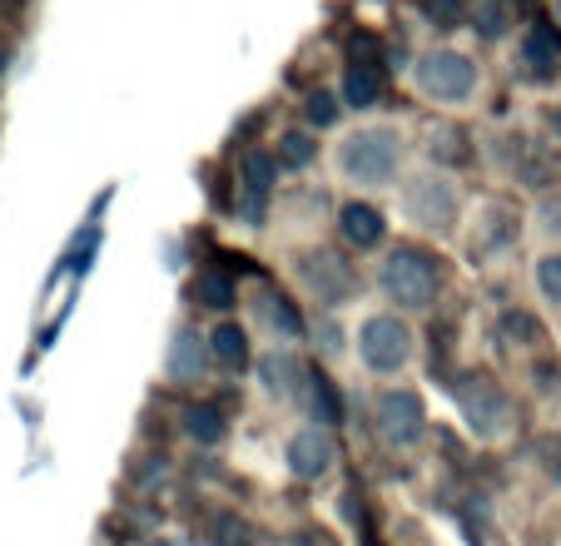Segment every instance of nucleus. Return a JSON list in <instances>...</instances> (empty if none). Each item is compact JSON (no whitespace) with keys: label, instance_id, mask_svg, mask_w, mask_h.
Here are the masks:
<instances>
[{"label":"nucleus","instance_id":"obj_1","mask_svg":"<svg viewBox=\"0 0 561 546\" xmlns=\"http://www.w3.org/2000/svg\"><path fill=\"white\" fill-rule=\"evenodd\" d=\"M437 284H443V269H437V259L427 249H417V243H398L378 269V288L388 294V304H398V308H427L437 298Z\"/></svg>","mask_w":561,"mask_h":546},{"label":"nucleus","instance_id":"obj_2","mask_svg":"<svg viewBox=\"0 0 561 546\" xmlns=\"http://www.w3.org/2000/svg\"><path fill=\"white\" fill-rule=\"evenodd\" d=\"M398 164H403V139H398V129H358V135L343 139L339 149V169L353 179V184H388L392 174H398Z\"/></svg>","mask_w":561,"mask_h":546},{"label":"nucleus","instance_id":"obj_3","mask_svg":"<svg viewBox=\"0 0 561 546\" xmlns=\"http://www.w3.org/2000/svg\"><path fill=\"white\" fill-rule=\"evenodd\" d=\"M457 408H462L467 428H472L477 437H502L507 422H512L507 393H502L492 378H482V373H472V378L457 383Z\"/></svg>","mask_w":561,"mask_h":546},{"label":"nucleus","instance_id":"obj_4","mask_svg":"<svg viewBox=\"0 0 561 546\" xmlns=\"http://www.w3.org/2000/svg\"><path fill=\"white\" fill-rule=\"evenodd\" d=\"M358 353L373 373H398V368H408V357H413V333L392 314H373L368 323L358 328Z\"/></svg>","mask_w":561,"mask_h":546},{"label":"nucleus","instance_id":"obj_5","mask_svg":"<svg viewBox=\"0 0 561 546\" xmlns=\"http://www.w3.org/2000/svg\"><path fill=\"white\" fill-rule=\"evenodd\" d=\"M417 84H423L433 100H467L477 90V65L467 60V55L457 50H433L423 55V65H417Z\"/></svg>","mask_w":561,"mask_h":546},{"label":"nucleus","instance_id":"obj_6","mask_svg":"<svg viewBox=\"0 0 561 546\" xmlns=\"http://www.w3.org/2000/svg\"><path fill=\"white\" fill-rule=\"evenodd\" d=\"M378 432L392 442V447H413V442L427 432L423 398H417L413 388L382 393V398H378Z\"/></svg>","mask_w":561,"mask_h":546},{"label":"nucleus","instance_id":"obj_7","mask_svg":"<svg viewBox=\"0 0 561 546\" xmlns=\"http://www.w3.org/2000/svg\"><path fill=\"white\" fill-rule=\"evenodd\" d=\"M408 214H413L423 229H447L457 219V190L443 174H423L408 184Z\"/></svg>","mask_w":561,"mask_h":546},{"label":"nucleus","instance_id":"obj_8","mask_svg":"<svg viewBox=\"0 0 561 546\" xmlns=\"http://www.w3.org/2000/svg\"><path fill=\"white\" fill-rule=\"evenodd\" d=\"M304 284L318 294V304L339 308V304H348V298H353L358 278H353V269L339 259V253L318 249V253H308V259H304Z\"/></svg>","mask_w":561,"mask_h":546},{"label":"nucleus","instance_id":"obj_9","mask_svg":"<svg viewBox=\"0 0 561 546\" xmlns=\"http://www.w3.org/2000/svg\"><path fill=\"white\" fill-rule=\"evenodd\" d=\"M343 100L353 110H373L382 100V60H378V45L358 41L353 45V65H348V80H343Z\"/></svg>","mask_w":561,"mask_h":546},{"label":"nucleus","instance_id":"obj_10","mask_svg":"<svg viewBox=\"0 0 561 546\" xmlns=\"http://www.w3.org/2000/svg\"><path fill=\"white\" fill-rule=\"evenodd\" d=\"M333 457H339V447H333V437L323 428H304L288 442V467L298 477H323L333 467Z\"/></svg>","mask_w":561,"mask_h":546},{"label":"nucleus","instance_id":"obj_11","mask_svg":"<svg viewBox=\"0 0 561 546\" xmlns=\"http://www.w3.org/2000/svg\"><path fill=\"white\" fill-rule=\"evenodd\" d=\"M259 378H264V388L274 393V398H294V393H304L308 373H304V363H298L288 348H274V353L259 357Z\"/></svg>","mask_w":561,"mask_h":546},{"label":"nucleus","instance_id":"obj_12","mask_svg":"<svg viewBox=\"0 0 561 546\" xmlns=\"http://www.w3.org/2000/svg\"><path fill=\"white\" fill-rule=\"evenodd\" d=\"M274 174H278V159H268L264 149H249L244 155V200H249V219H264V200L274 190Z\"/></svg>","mask_w":561,"mask_h":546},{"label":"nucleus","instance_id":"obj_13","mask_svg":"<svg viewBox=\"0 0 561 546\" xmlns=\"http://www.w3.org/2000/svg\"><path fill=\"white\" fill-rule=\"evenodd\" d=\"M522 60H527L531 75H551L561 60V31L557 25H531L527 35H522Z\"/></svg>","mask_w":561,"mask_h":546},{"label":"nucleus","instance_id":"obj_14","mask_svg":"<svg viewBox=\"0 0 561 546\" xmlns=\"http://www.w3.org/2000/svg\"><path fill=\"white\" fill-rule=\"evenodd\" d=\"M204 338L194 333V328H180L174 333V343H170V357H164V368H170V378H180V383H190V378H199L204 373Z\"/></svg>","mask_w":561,"mask_h":546},{"label":"nucleus","instance_id":"obj_15","mask_svg":"<svg viewBox=\"0 0 561 546\" xmlns=\"http://www.w3.org/2000/svg\"><path fill=\"white\" fill-rule=\"evenodd\" d=\"M339 224H343V239L358 243V249H373V243H382V214L373 209V204H343Z\"/></svg>","mask_w":561,"mask_h":546},{"label":"nucleus","instance_id":"obj_16","mask_svg":"<svg viewBox=\"0 0 561 546\" xmlns=\"http://www.w3.org/2000/svg\"><path fill=\"white\" fill-rule=\"evenodd\" d=\"M304 402H308V412H313L318 428H333V422H343L339 388H333V383L323 378V373H308V383H304Z\"/></svg>","mask_w":561,"mask_h":546},{"label":"nucleus","instance_id":"obj_17","mask_svg":"<svg viewBox=\"0 0 561 546\" xmlns=\"http://www.w3.org/2000/svg\"><path fill=\"white\" fill-rule=\"evenodd\" d=\"M209 353H214V363H219V368L239 373L249 363V333L239 323H219V328H214V338H209Z\"/></svg>","mask_w":561,"mask_h":546},{"label":"nucleus","instance_id":"obj_18","mask_svg":"<svg viewBox=\"0 0 561 546\" xmlns=\"http://www.w3.org/2000/svg\"><path fill=\"white\" fill-rule=\"evenodd\" d=\"M184 428H190L194 442H204V447H214V442L224 437V412L209 408V402H199V408L184 412Z\"/></svg>","mask_w":561,"mask_h":546},{"label":"nucleus","instance_id":"obj_19","mask_svg":"<svg viewBox=\"0 0 561 546\" xmlns=\"http://www.w3.org/2000/svg\"><path fill=\"white\" fill-rule=\"evenodd\" d=\"M194 298H199L204 308H214V314H224V308L233 304V284L224 278L219 269H209V273H199V288H194Z\"/></svg>","mask_w":561,"mask_h":546},{"label":"nucleus","instance_id":"obj_20","mask_svg":"<svg viewBox=\"0 0 561 546\" xmlns=\"http://www.w3.org/2000/svg\"><path fill=\"white\" fill-rule=\"evenodd\" d=\"M313 149L318 145L304 135V129H288V135L278 139V164H284V169H304L308 159H313Z\"/></svg>","mask_w":561,"mask_h":546},{"label":"nucleus","instance_id":"obj_21","mask_svg":"<svg viewBox=\"0 0 561 546\" xmlns=\"http://www.w3.org/2000/svg\"><path fill=\"white\" fill-rule=\"evenodd\" d=\"M268 323H274L284 338H298V333H304V318H298V308L288 304V298H268Z\"/></svg>","mask_w":561,"mask_h":546},{"label":"nucleus","instance_id":"obj_22","mask_svg":"<svg viewBox=\"0 0 561 546\" xmlns=\"http://www.w3.org/2000/svg\"><path fill=\"white\" fill-rule=\"evenodd\" d=\"M304 115H308V125L329 129L333 120H339V100H333V95H323V90H313V95H308V105H304Z\"/></svg>","mask_w":561,"mask_h":546},{"label":"nucleus","instance_id":"obj_23","mask_svg":"<svg viewBox=\"0 0 561 546\" xmlns=\"http://www.w3.org/2000/svg\"><path fill=\"white\" fill-rule=\"evenodd\" d=\"M537 288L551 304H561V253H547V259L537 263Z\"/></svg>","mask_w":561,"mask_h":546},{"label":"nucleus","instance_id":"obj_24","mask_svg":"<svg viewBox=\"0 0 561 546\" xmlns=\"http://www.w3.org/2000/svg\"><path fill=\"white\" fill-rule=\"evenodd\" d=\"M427 15H433L443 31H453V25H462V0H427Z\"/></svg>","mask_w":561,"mask_h":546},{"label":"nucleus","instance_id":"obj_25","mask_svg":"<svg viewBox=\"0 0 561 546\" xmlns=\"http://www.w3.org/2000/svg\"><path fill=\"white\" fill-rule=\"evenodd\" d=\"M244 536H249L244 522H233V516H224L219 522V546H244Z\"/></svg>","mask_w":561,"mask_h":546},{"label":"nucleus","instance_id":"obj_26","mask_svg":"<svg viewBox=\"0 0 561 546\" xmlns=\"http://www.w3.org/2000/svg\"><path fill=\"white\" fill-rule=\"evenodd\" d=\"M477 25H482V35H488V41H492V35H502V11H497V5H492V11L482 15V21H477Z\"/></svg>","mask_w":561,"mask_h":546},{"label":"nucleus","instance_id":"obj_27","mask_svg":"<svg viewBox=\"0 0 561 546\" xmlns=\"http://www.w3.org/2000/svg\"><path fill=\"white\" fill-rule=\"evenodd\" d=\"M541 219H547V229H561V204H547V214H541Z\"/></svg>","mask_w":561,"mask_h":546},{"label":"nucleus","instance_id":"obj_28","mask_svg":"<svg viewBox=\"0 0 561 546\" xmlns=\"http://www.w3.org/2000/svg\"><path fill=\"white\" fill-rule=\"evenodd\" d=\"M145 546H174V542H164V536H154V542H145Z\"/></svg>","mask_w":561,"mask_h":546},{"label":"nucleus","instance_id":"obj_29","mask_svg":"<svg viewBox=\"0 0 561 546\" xmlns=\"http://www.w3.org/2000/svg\"><path fill=\"white\" fill-rule=\"evenodd\" d=\"M492 5H502V0H492Z\"/></svg>","mask_w":561,"mask_h":546}]
</instances>
